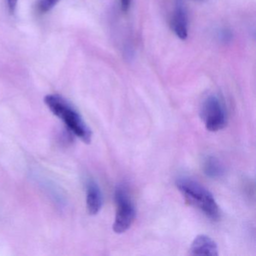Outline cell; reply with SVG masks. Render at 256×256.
Wrapping results in <instances>:
<instances>
[{"label": "cell", "instance_id": "cell-1", "mask_svg": "<svg viewBox=\"0 0 256 256\" xmlns=\"http://www.w3.org/2000/svg\"><path fill=\"white\" fill-rule=\"evenodd\" d=\"M176 186L188 205L197 208L212 221L220 218V208L212 193L204 186L188 178H179Z\"/></svg>", "mask_w": 256, "mask_h": 256}, {"label": "cell", "instance_id": "cell-2", "mask_svg": "<svg viewBox=\"0 0 256 256\" xmlns=\"http://www.w3.org/2000/svg\"><path fill=\"white\" fill-rule=\"evenodd\" d=\"M44 102L55 116L64 121L72 134L84 143H90L92 140L90 128L80 113L66 100L56 94H50L46 96Z\"/></svg>", "mask_w": 256, "mask_h": 256}, {"label": "cell", "instance_id": "cell-3", "mask_svg": "<svg viewBox=\"0 0 256 256\" xmlns=\"http://www.w3.org/2000/svg\"><path fill=\"white\" fill-rule=\"evenodd\" d=\"M115 204L116 215L113 229L115 233L122 234L130 229L136 216V206L124 186H118L115 190Z\"/></svg>", "mask_w": 256, "mask_h": 256}, {"label": "cell", "instance_id": "cell-4", "mask_svg": "<svg viewBox=\"0 0 256 256\" xmlns=\"http://www.w3.org/2000/svg\"><path fill=\"white\" fill-rule=\"evenodd\" d=\"M200 118L208 131L215 132L222 130L227 125V112L218 97L211 95L202 103Z\"/></svg>", "mask_w": 256, "mask_h": 256}, {"label": "cell", "instance_id": "cell-5", "mask_svg": "<svg viewBox=\"0 0 256 256\" xmlns=\"http://www.w3.org/2000/svg\"><path fill=\"white\" fill-rule=\"evenodd\" d=\"M191 256H211L218 254L216 242L204 234H200L194 238L190 248Z\"/></svg>", "mask_w": 256, "mask_h": 256}, {"label": "cell", "instance_id": "cell-6", "mask_svg": "<svg viewBox=\"0 0 256 256\" xmlns=\"http://www.w3.org/2000/svg\"><path fill=\"white\" fill-rule=\"evenodd\" d=\"M103 198L98 184L90 180L86 184V208L90 215H96L102 206Z\"/></svg>", "mask_w": 256, "mask_h": 256}, {"label": "cell", "instance_id": "cell-7", "mask_svg": "<svg viewBox=\"0 0 256 256\" xmlns=\"http://www.w3.org/2000/svg\"><path fill=\"white\" fill-rule=\"evenodd\" d=\"M170 26L175 35L180 40H186L188 36V18L182 6L178 5L175 8L170 19Z\"/></svg>", "mask_w": 256, "mask_h": 256}, {"label": "cell", "instance_id": "cell-8", "mask_svg": "<svg viewBox=\"0 0 256 256\" xmlns=\"http://www.w3.org/2000/svg\"><path fill=\"white\" fill-rule=\"evenodd\" d=\"M203 169L205 174L211 178H221L224 173V166L215 156H208L205 158Z\"/></svg>", "mask_w": 256, "mask_h": 256}, {"label": "cell", "instance_id": "cell-9", "mask_svg": "<svg viewBox=\"0 0 256 256\" xmlns=\"http://www.w3.org/2000/svg\"><path fill=\"white\" fill-rule=\"evenodd\" d=\"M61 0H37L36 8L41 14L50 12Z\"/></svg>", "mask_w": 256, "mask_h": 256}, {"label": "cell", "instance_id": "cell-10", "mask_svg": "<svg viewBox=\"0 0 256 256\" xmlns=\"http://www.w3.org/2000/svg\"><path fill=\"white\" fill-rule=\"evenodd\" d=\"M18 1V0H5L6 5L10 12H14L16 10V6H17Z\"/></svg>", "mask_w": 256, "mask_h": 256}, {"label": "cell", "instance_id": "cell-11", "mask_svg": "<svg viewBox=\"0 0 256 256\" xmlns=\"http://www.w3.org/2000/svg\"><path fill=\"white\" fill-rule=\"evenodd\" d=\"M120 2L121 10L126 12L130 10L132 0H120Z\"/></svg>", "mask_w": 256, "mask_h": 256}]
</instances>
